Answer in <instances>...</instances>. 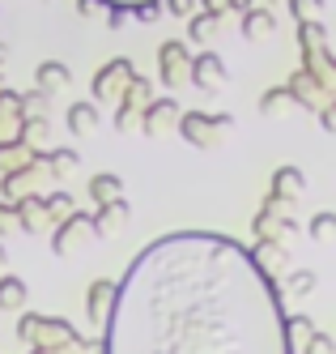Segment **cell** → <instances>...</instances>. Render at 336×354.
Wrapping results in <instances>:
<instances>
[{"instance_id": "1", "label": "cell", "mask_w": 336, "mask_h": 354, "mask_svg": "<svg viewBox=\"0 0 336 354\" xmlns=\"http://www.w3.org/2000/svg\"><path fill=\"white\" fill-rule=\"evenodd\" d=\"M102 354H294L277 277L247 248L209 235H162L128 265L102 324Z\"/></svg>"}, {"instance_id": "2", "label": "cell", "mask_w": 336, "mask_h": 354, "mask_svg": "<svg viewBox=\"0 0 336 354\" xmlns=\"http://www.w3.org/2000/svg\"><path fill=\"white\" fill-rule=\"evenodd\" d=\"M13 333L26 350H56V346H68V342H81V333L60 320V316H39V312H17V324H13Z\"/></svg>"}, {"instance_id": "3", "label": "cell", "mask_w": 336, "mask_h": 354, "mask_svg": "<svg viewBox=\"0 0 336 354\" xmlns=\"http://www.w3.org/2000/svg\"><path fill=\"white\" fill-rule=\"evenodd\" d=\"M235 115L230 111H179V124H175V133L184 137L188 145L196 149H213L221 137L235 133Z\"/></svg>"}, {"instance_id": "4", "label": "cell", "mask_w": 336, "mask_h": 354, "mask_svg": "<svg viewBox=\"0 0 336 354\" xmlns=\"http://www.w3.org/2000/svg\"><path fill=\"white\" fill-rule=\"evenodd\" d=\"M60 180L51 175V167H47V154L43 149H34V158L26 162V167H17V171H9V175H0V196L5 201H17V196H43V192H51Z\"/></svg>"}, {"instance_id": "5", "label": "cell", "mask_w": 336, "mask_h": 354, "mask_svg": "<svg viewBox=\"0 0 336 354\" xmlns=\"http://www.w3.org/2000/svg\"><path fill=\"white\" fill-rule=\"evenodd\" d=\"M294 231H298L294 205L268 192V196L260 201V209H255V218H251V239H290Z\"/></svg>"}, {"instance_id": "6", "label": "cell", "mask_w": 336, "mask_h": 354, "mask_svg": "<svg viewBox=\"0 0 336 354\" xmlns=\"http://www.w3.org/2000/svg\"><path fill=\"white\" fill-rule=\"evenodd\" d=\"M47 239H51V252H56V257H68V252H81L86 243H94V239H98V231H94V214H81V209L64 214L60 222H51Z\"/></svg>"}, {"instance_id": "7", "label": "cell", "mask_w": 336, "mask_h": 354, "mask_svg": "<svg viewBox=\"0 0 336 354\" xmlns=\"http://www.w3.org/2000/svg\"><path fill=\"white\" fill-rule=\"evenodd\" d=\"M153 98V86L141 77V73H132V82H128L115 98V133H137L141 129V111L149 107Z\"/></svg>"}, {"instance_id": "8", "label": "cell", "mask_w": 336, "mask_h": 354, "mask_svg": "<svg viewBox=\"0 0 336 354\" xmlns=\"http://www.w3.org/2000/svg\"><path fill=\"white\" fill-rule=\"evenodd\" d=\"M132 73H137V64L128 60V56H115V60H107L98 73H94V82H90V103H98V107H115V98H119V90L132 82Z\"/></svg>"}, {"instance_id": "9", "label": "cell", "mask_w": 336, "mask_h": 354, "mask_svg": "<svg viewBox=\"0 0 336 354\" xmlns=\"http://www.w3.org/2000/svg\"><path fill=\"white\" fill-rule=\"evenodd\" d=\"M179 111H184V107H179L175 94H153L149 107L141 111V129H137V133H145V137H153V141H162L166 133H175Z\"/></svg>"}, {"instance_id": "10", "label": "cell", "mask_w": 336, "mask_h": 354, "mask_svg": "<svg viewBox=\"0 0 336 354\" xmlns=\"http://www.w3.org/2000/svg\"><path fill=\"white\" fill-rule=\"evenodd\" d=\"M188 60H192V47L184 39H166L158 47V77L166 90H179L188 82Z\"/></svg>"}, {"instance_id": "11", "label": "cell", "mask_w": 336, "mask_h": 354, "mask_svg": "<svg viewBox=\"0 0 336 354\" xmlns=\"http://www.w3.org/2000/svg\"><path fill=\"white\" fill-rule=\"evenodd\" d=\"M188 82H192L196 90H204V94H217V90L226 86V60L204 47L200 56L188 60Z\"/></svg>"}, {"instance_id": "12", "label": "cell", "mask_w": 336, "mask_h": 354, "mask_svg": "<svg viewBox=\"0 0 336 354\" xmlns=\"http://www.w3.org/2000/svg\"><path fill=\"white\" fill-rule=\"evenodd\" d=\"M13 205V231H26V235H47L51 231V218H47V205H43V196H17V201H9Z\"/></svg>"}, {"instance_id": "13", "label": "cell", "mask_w": 336, "mask_h": 354, "mask_svg": "<svg viewBox=\"0 0 336 354\" xmlns=\"http://www.w3.org/2000/svg\"><path fill=\"white\" fill-rule=\"evenodd\" d=\"M286 86H290V94H294V103H298L302 111H319L324 103H332V94H336V90L319 86V82H315V77H311V73H306L302 64H298V68L290 73V82H286Z\"/></svg>"}, {"instance_id": "14", "label": "cell", "mask_w": 336, "mask_h": 354, "mask_svg": "<svg viewBox=\"0 0 336 354\" xmlns=\"http://www.w3.org/2000/svg\"><path fill=\"white\" fill-rule=\"evenodd\" d=\"M247 257H251V265L260 269V273L277 277L281 269L290 265V248H286V239H251V248H247Z\"/></svg>"}, {"instance_id": "15", "label": "cell", "mask_w": 336, "mask_h": 354, "mask_svg": "<svg viewBox=\"0 0 336 354\" xmlns=\"http://www.w3.org/2000/svg\"><path fill=\"white\" fill-rule=\"evenodd\" d=\"M111 299H115V282H111V277H94V282L86 286V320H90L94 333H102V324H107Z\"/></svg>"}, {"instance_id": "16", "label": "cell", "mask_w": 336, "mask_h": 354, "mask_svg": "<svg viewBox=\"0 0 336 354\" xmlns=\"http://www.w3.org/2000/svg\"><path fill=\"white\" fill-rule=\"evenodd\" d=\"M128 218H132V205H128L123 196L102 201V205H94V231L98 235H119L128 226Z\"/></svg>"}, {"instance_id": "17", "label": "cell", "mask_w": 336, "mask_h": 354, "mask_svg": "<svg viewBox=\"0 0 336 354\" xmlns=\"http://www.w3.org/2000/svg\"><path fill=\"white\" fill-rule=\"evenodd\" d=\"M34 86H39L43 94L56 98L60 90H68V86H72V68H68L64 60H43V64L34 68Z\"/></svg>"}, {"instance_id": "18", "label": "cell", "mask_w": 336, "mask_h": 354, "mask_svg": "<svg viewBox=\"0 0 336 354\" xmlns=\"http://www.w3.org/2000/svg\"><path fill=\"white\" fill-rule=\"evenodd\" d=\"M268 192L294 205V201H302V192H306V175H302L298 167H277V171H273V184H268Z\"/></svg>"}, {"instance_id": "19", "label": "cell", "mask_w": 336, "mask_h": 354, "mask_svg": "<svg viewBox=\"0 0 336 354\" xmlns=\"http://www.w3.org/2000/svg\"><path fill=\"white\" fill-rule=\"evenodd\" d=\"M315 286H319L315 269H302V265L290 269V265H286V269L277 273V290H281V295H298V299H306V295H315Z\"/></svg>"}, {"instance_id": "20", "label": "cell", "mask_w": 336, "mask_h": 354, "mask_svg": "<svg viewBox=\"0 0 336 354\" xmlns=\"http://www.w3.org/2000/svg\"><path fill=\"white\" fill-rule=\"evenodd\" d=\"M239 17H243L239 30H243V39H251V43H260V39H273V35H277V17H273V9H243Z\"/></svg>"}, {"instance_id": "21", "label": "cell", "mask_w": 336, "mask_h": 354, "mask_svg": "<svg viewBox=\"0 0 336 354\" xmlns=\"http://www.w3.org/2000/svg\"><path fill=\"white\" fill-rule=\"evenodd\" d=\"M34 158V145H26L21 137H0V175H9Z\"/></svg>"}, {"instance_id": "22", "label": "cell", "mask_w": 336, "mask_h": 354, "mask_svg": "<svg viewBox=\"0 0 336 354\" xmlns=\"http://www.w3.org/2000/svg\"><path fill=\"white\" fill-rule=\"evenodd\" d=\"M217 21H221V17H217V13H209V9H200V13L192 9V13H188V43L209 47V43H213V35H217Z\"/></svg>"}, {"instance_id": "23", "label": "cell", "mask_w": 336, "mask_h": 354, "mask_svg": "<svg viewBox=\"0 0 336 354\" xmlns=\"http://www.w3.org/2000/svg\"><path fill=\"white\" fill-rule=\"evenodd\" d=\"M64 124H68L72 137H90L98 129V103H72L64 111Z\"/></svg>"}, {"instance_id": "24", "label": "cell", "mask_w": 336, "mask_h": 354, "mask_svg": "<svg viewBox=\"0 0 336 354\" xmlns=\"http://www.w3.org/2000/svg\"><path fill=\"white\" fill-rule=\"evenodd\" d=\"M26 299H30V286L13 273H0V312H21Z\"/></svg>"}, {"instance_id": "25", "label": "cell", "mask_w": 336, "mask_h": 354, "mask_svg": "<svg viewBox=\"0 0 336 354\" xmlns=\"http://www.w3.org/2000/svg\"><path fill=\"white\" fill-rule=\"evenodd\" d=\"M90 201L94 205H102V201H115V196H123V180L115 171H98V175H90Z\"/></svg>"}, {"instance_id": "26", "label": "cell", "mask_w": 336, "mask_h": 354, "mask_svg": "<svg viewBox=\"0 0 336 354\" xmlns=\"http://www.w3.org/2000/svg\"><path fill=\"white\" fill-rule=\"evenodd\" d=\"M260 115H286V111H294L298 103H294V94H290V86H268L264 94H260Z\"/></svg>"}, {"instance_id": "27", "label": "cell", "mask_w": 336, "mask_h": 354, "mask_svg": "<svg viewBox=\"0 0 336 354\" xmlns=\"http://www.w3.org/2000/svg\"><path fill=\"white\" fill-rule=\"evenodd\" d=\"M17 120H21V94L0 86V137H13Z\"/></svg>"}, {"instance_id": "28", "label": "cell", "mask_w": 336, "mask_h": 354, "mask_svg": "<svg viewBox=\"0 0 336 354\" xmlns=\"http://www.w3.org/2000/svg\"><path fill=\"white\" fill-rule=\"evenodd\" d=\"M47 133H51L47 115H21V120H17V133H13V137H21L26 145L43 149V145H47Z\"/></svg>"}, {"instance_id": "29", "label": "cell", "mask_w": 336, "mask_h": 354, "mask_svg": "<svg viewBox=\"0 0 336 354\" xmlns=\"http://www.w3.org/2000/svg\"><path fill=\"white\" fill-rule=\"evenodd\" d=\"M43 154H47V167H51V175H56V180L64 184L68 180V175L77 171V167H81V154H77V149H43Z\"/></svg>"}, {"instance_id": "30", "label": "cell", "mask_w": 336, "mask_h": 354, "mask_svg": "<svg viewBox=\"0 0 336 354\" xmlns=\"http://www.w3.org/2000/svg\"><path fill=\"white\" fill-rule=\"evenodd\" d=\"M43 205H47V218H51V222H60L64 214H72V209H77V196H72L68 188H60V184H56L51 192H43Z\"/></svg>"}, {"instance_id": "31", "label": "cell", "mask_w": 336, "mask_h": 354, "mask_svg": "<svg viewBox=\"0 0 336 354\" xmlns=\"http://www.w3.org/2000/svg\"><path fill=\"white\" fill-rule=\"evenodd\" d=\"M315 333V320L306 316V312H298V316H286V342H290V350L298 354L302 350V342Z\"/></svg>"}, {"instance_id": "32", "label": "cell", "mask_w": 336, "mask_h": 354, "mask_svg": "<svg viewBox=\"0 0 336 354\" xmlns=\"http://www.w3.org/2000/svg\"><path fill=\"white\" fill-rule=\"evenodd\" d=\"M306 235H311L315 243H328V239L336 235V214H328V209H324V214H315V218H311V226H306Z\"/></svg>"}, {"instance_id": "33", "label": "cell", "mask_w": 336, "mask_h": 354, "mask_svg": "<svg viewBox=\"0 0 336 354\" xmlns=\"http://www.w3.org/2000/svg\"><path fill=\"white\" fill-rule=\"evenodd\" d=\"M294 21H324V0H286Z\"/></svg>"}, {"instance_id": "34", "label": "cell", "mask_w": 336, "mask_h": 354, "mask_svg": "<svg viewBox=\"0 0 336 354\" xmlns=\"http://www.w3.org/2000/svg\"><path fill=\"white\" fill-rule=\"evenodd\" d=\"M51 111V94H43L39 86L30 94H21V115H47Z\"/></svg>"}, {"instance_id": "35", "label": "cell", "mask_w": 336, "mask_h": 354, "mask_svg": "<svg viewBox=\"0 0 336 354\" xmlns=\"http://www.w3.org/2000/svg\"><path fill=\"white\" fill-rule=\"evenodd\" d=\"M302 354H336V342H332V333L315 328V333L302 342Z\"/></svg>"}, {"instance_id": "36", "label": "cell", "mask_w": 336, "mask_h": 354, "mask_svg": "<svg viewBox=\"0 0 336 354\" xmlns=\"http://www.w3.org/2000/svg\"><path fill=\"white\" fill-rule=\"evenodd\" d=\"M158 17H162V0H149V5H137V9H132V21H137V26H153Z\"/></svg>"}, {"instance_id": "37", "label": "cell", "mask_w": 336, "mask_h": 354, "mask_svg": "<svg viewBox=\"0 0 336 354\" xmlns=\"http://www.w3.org/2000/svg\"><path fill=\"white\" fill-rule=\"evenodd\" d=\"M200 9H209V13L226 17V13H239V0H200Z\"/></svg>"}, {"instance_id": "38", "label": "cell", "mask_w": 336, "mask_h": 354, "mask_svg": "<svg viewBox=\"0 0 336 354\" xmlns=\"http://www.w3.org/2000/svg\"><path fill=\"white\" fill-rule=\"evenodd\" d=\"M128 21H132V9H119V5L107 9V26H111V30H123Z\"/></svg>"}, {"instance_id": "39", "label": "cell", "mask_w": 336, "mask_h": 354, "mask_svg": "<svg viewBox=\"0 0 336 354\" xmlns=\"http://www.w3.org/2000/svg\"><path fill=\"white\" fill-rule=\"evenodd\" d=\"M77 13H81V17H107V5H102V0H77Z\"/></svg>"}, {"instance_id": "40", "label": "cell", "mask_w": 336, "mask_h": 354, "mask_svg": "<svg viewBox=\"0 0 336 354\" xmlns=\"http://www.w3.org/2000/svg\"><path fill=\"white\" fill-rule=\"evenodd\" d=\"M162 9H166L170 17H188V13L196 9V0H162Z\"/></svg>"}, {"instance_id": "41", "label": "cell", "mask_w": 336, "mask_h": 354, "mask_svg": "<svg viewBox=\"0 0 336 354\" xmlns=\"http://www.w3.org/2000/svg\"><path fill=\"white\" fill-rule=\"evenodd\" d=\"M315 115H319V129H324V133H336V107H332V103H324Z\"/></svg>"}, {"instance_id": "42", "label": "cell", "mask_w": 336, "mask_h": 354, "mask_svg": "<svg viewBox=\"0 0 336 354\" xmlns=\"http://www.w3.org/2000/svg\"><path fill=\"white\" fill-rule=\"evenodd\" d=\"M9 231H13V205H9L5 196H0V239H5Z\"/></svg>"}, {"instance_id": "43", "label": "cell", "mask_w": 336, "mask_h": 354, "mask_svg": "<svg viewBox=\"0 0 336 354\" xmlns=\"http://www.w3.org/2000/svg\"><path fill=\"white\" fill-rule=\"evenodd\" d=\"M243 9H277V0H239V13Z\"/></svg>"}, {"instance_id": "44", "label": "cell", "mask_w": 336, "mask_h": 354, "mask_svg": "<svg viewBox=\"0 0 336 354\" xmlns=\"http://www.w3.org/2000/svg\"><path fill=\"white\" fill-rule=\"evenodd\" d=\"M102 5H107V9H111V5H119V9H137V5H149V0H102Z\"/></svg>"}, {"instance_id": "45", "label": "cell", "mask_w": 336, "mask_h": 354, "mask_svg": "<svg viewBox=\"0 0 336 354\" xmlns=\"http://www.w3.org/2000/svg\"><path fill=\"white\" fill-rule=\"evenodd\" d=\"M5 265H9V252H5V243H0V273H5Z\"/></svg>"}, {"instance_id": "46", "label": "cell", "mask_w": 336, "mask_h": 354, "mask_svg": "<svg viewBox=\"0 0 336 354\" xmlns=\"http://www.w3.org/2000/svg\"><path fill=\"white\" fill-rule=\"evenodd\" d=\"M5 60H9V47H5V43H0V68H5Z\"/></svg>"}]
</instances>
